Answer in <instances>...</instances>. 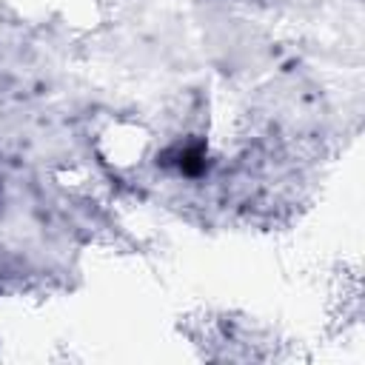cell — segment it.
<instances>
[{
  "mask_svg": "<svg viewBox=\"0 0 365 365\" xmlns=\"http://www.w3.org/2000/svg\"><path fill=\"white\" fill-rule=\"evenodd\" d=\"M177 168H180L185 177H202L205 168H208L205 145H202V143H191V145L180 148V151H177Z\"/></svg>",
  "mask_w": 365,
  "mask_h": 365,
  "instance_id": "obj_1",
  "label": "cell"
}]
</instances>
